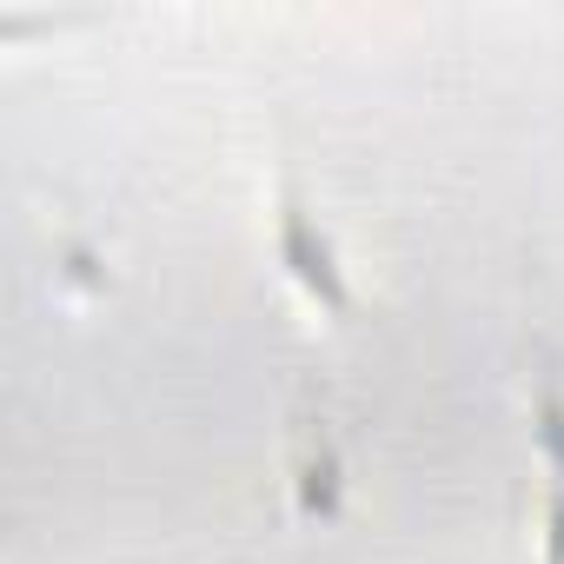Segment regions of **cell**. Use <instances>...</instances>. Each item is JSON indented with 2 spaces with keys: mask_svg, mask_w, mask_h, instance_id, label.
<instances>
[{
  "mask_svg": "<svg viewBox=\"0 0 564 564\" xmlns=\"http://www.w3.org/2000/svg\"><path fill=\"white\" fill-rule=\"evenodd\" d=\"M272 259L286 265V279L300 286L306 306H319L326 319H346L352 313V286H346V265L333 252V239L319 232V219L306 213L300 186L279 180V213H272Z\"/></svg>",
  "mask_w": 564,
  "mask_h": 564,
  "instance_id": "obj_2",
  "label": "cell"
},
{
  "mask_svg": "<svg viewBox=\"0 0 564 564\" xmlns=\"http://www.w3.org/2000/svg\"><path fill=\"white\" fill-rule=\"evenodd\" d=\"M286 478H293V505L313 524H333L346 511V452H339V425L326 392H300L293 419H286Z\"/></svg>",
  "mask_w": 564,
  "mask_h": 564,
  "instance_id": "obj_1",
  "label": "cell"
}]
</instances>
